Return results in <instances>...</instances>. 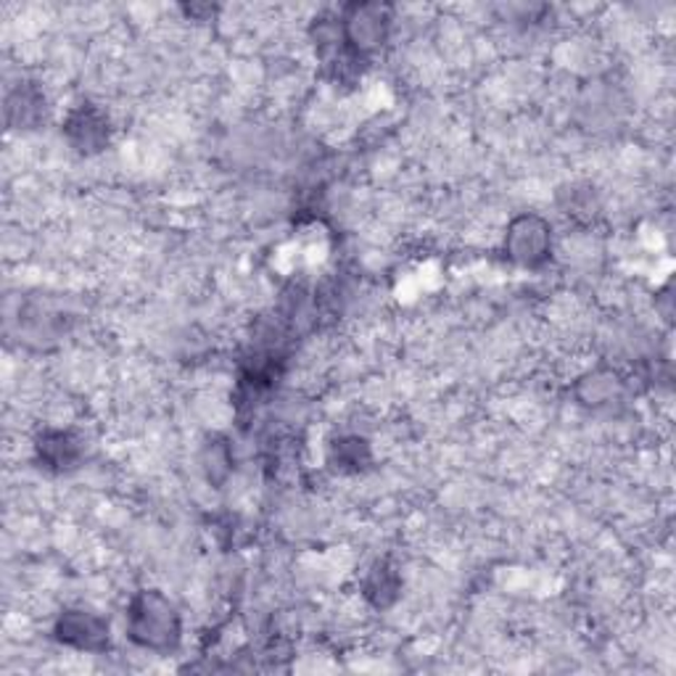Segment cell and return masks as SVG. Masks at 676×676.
<instances>
[{
	"instance_id": "1",
	"label": "cell",
	"mask_w": 676,
	"mask_h": 676,
	"mask_svg": "<svg viewBox=\"0 0 676 676\" xmlns=\"http://www.w3.org/2000/svg\"><path fill=\"white\" fill-rule=\"evenodd\" d=\"M127 631L135 645L165 653L180 643V614L165 595L146 589L133 597L127 610Z\"/></svg>"
},
{
	"instance_id": "2",
	"label": "cell",
	"mask_w": 676,
	"mask_h": 676,
	"mask_svg": "<svg viewBox=\"0 0 676 676\" xmlns=\"http://www.w3.org/2000/svg\"><path fill=\"white\" fill-rule=\"evenodd\" d=\"M391 30V11L379 3L349 6L341 19V35L354 53H375L386 42Z\"/></svg>"
},
{
	"instance_id": "3",
	"label": "cell",
	"mask_w": 676,
	"mask_h": 676,
	"mask_svg": "<svg viewBox=\"0 0 676 676\" xmlns=\"http://www.w3.org/2000/svg\"><path fill=\"white\" fill-rule=\"evenodd\" d=\"M504 252L516 265L537 267L547 262L552 252V231L542 217L521 215L516 217L504 236Z\"/></svg>"
},
{
	"instance_id": "4",
	"label": "cell",
	"mask_w": 676,
	"mask_h": 676,
	"mask_svg": "<svg viewBox=\"0 0 676 676\" xmlns=\"http://www.w3.org/2000/svg\"><path fill=\"white\" fill-rule=\"evenodd\" d=\"M56 639L85 653H101L109 645V624L90 610H67L56 624Z\"/></svg>"
},
{
	"instance_id": "5",
	"label": "cell",
	"mask_w": 676,
	"mask_h": 676,
	"mask_svg": "<svg viewBox=\"0 0 676 676\" xmlns=\"http://www.w3.org/2000/svg\"><path fill=\"white\" fill-rule=\"evenodd\" d=\"M67 135L77 148H82V151H96V148L106 140V123L98 111L77 109L69 114Z\"/></svg>"
},
{
	"instance_id": "6",
	"label": "cell",
	"mask_w": 676,
	"mask_h": 676,
	"mask_svg": "<svg viewBox=\"0 0 676 676\" xmlns=\"http://www.w3.org/2000/svg\"><path fill=\"white\" fill-rule=\"evenodd\" d=\"M40 458L51 466H69L77 458V441L63 431H48L46 437H40Z\"/></svg>"
},
{
	"instance_id": "7",
	"label": "cell",
	"mask_w": 676,
	"mask_h": 676,
	"mask_svg": "<svg viewBox=\"0 0 676 676\" xmlns=\"http://www.w3.org/2000/svg\"><path fill=\"white\" fill-rule=\"evenodd\" d=\"M396 592H400V579H396L394 568L375 566L365 579V595L375 605H386V602L394 600Z\"/></svg>"
},
{
	"instance_id": "8",
	"label": "cell",
	"mask_w": 676,
	"mask_h": 676,
	"mask_svg": "<svg viewBox=\"0 0 676 676\" xmlns=\"http://www.w3.org/2000/svg\"><path fill=\"white\" fill-rule=\"evenodd\" d=\"M618 391V379L610 373H592L581 381V396L589 404H602L614 400Z\"/></svg>"
}]
</instances>
